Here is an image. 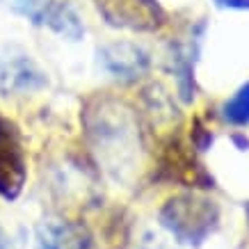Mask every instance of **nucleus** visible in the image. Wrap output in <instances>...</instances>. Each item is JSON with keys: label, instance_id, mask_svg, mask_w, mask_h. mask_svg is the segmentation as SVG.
I'll list each match as a JSON object with an SVG mask.
<instances>
[{"label": "nucleus", "instance_id": "1", "mask_svg": "<svg viewBox=\"0 0 249 249\" xmlns=\"http://www.w3.org/2000/svg\"><path fill=\"white\" fill-rule=\"evenodd\" d=\"M83 117L89 140L112 160V169H126V160L133 158L140 140L137 117L114 98H91Z\"/></svg>", "mask_w": 249, "mask_h": 249}, {"label": "nucleus", "instance_id": "2", "mask_svg": "<svg viewBox=\"0 0 249 249\" xmlns=\"http://www.w3.org/2000/svg\"><path fill=\"white\" fill-rule=\"evenodd\" d=\"M160 224L178 242L199 247L219 227V206L201 195H176L160 208Z\"/></svg>", "mask_w": 249, "mask_h": 249}, {"label": "nucleus", "instance_id": "3", "mask_svg": "<svg viewBox=\"0 0 249 249\" xmlns=\"http://www.w3.org/2000/svg\"><path fill=\"white\" fill-rule=\"evenodd\" d=\"M107 25L133 32H153L167 23V12L158 0H91Z\"/></svg>", "mask_w": 249, "mask_h": 249}, {"label": "nucleus", "instance_id": "4", "mask_svg": "<svg viewBox=\"0 0 249 249\" xmlns=\"http://www.w3.org/2000/svg\"><path fill=\"white\" fill-rule=\"evenodd\" d=\"M28 181V165L21 130L12 119L0 114V196L14 201Z\"/></svg>", "mask_w": 249, "mask_h": 249}, {"label": "nucleus", "instance_id": "5", "mask_svg": "<svg viewBox=\"0 0 249 249\" xmlns=\"http://www.w3.org/2000/svg\"><path fill=\"white\" fill-rule=\"evenodd\" d=\"M158 178L183 183L188 188H213V176L196 160L195 151L178 137L169 135L160 151Z\"/></svg>", "mask_w": 249, "mask_h": 249}, {"label": "nucleus", "instance_id": "6", "mask_svg": "<svg viewBox=\"0 0 249 249\" xmlns=\"http://www.w3.org/2000/svg\"><path fill=\"white\" fill-rule=\"evenodd\" d=\"M98 62L119 83H135L149 71L151 57L142 46L130 41H114L98 51Z\"/></svg>", "mask_w": 249, "mask_h": 249}, {"label": "nucleus", "instance_id": "7", "mask_svg": "<svg viewBox=\"0 0 249 249\" xmlns=\"http://www.w3.org/2000/svg\"><path fill=\"white\" fill-rule=\"evenodd\" d=\"M201 32H204V23L192 28L188 37L174 39L172 48H169V69H172L176 85H178V94L185 103L195 101V64L196 55H199V46H201Z\"/></svg>", "mask_w": 249, "mask_h": 249}, {"label": "nucleus", "instance_id": "8", "mask_svg": "<svg viewBox=\"0 0 249 249\" xmlns=\"http://www.w3.org/2000/svg\"><path fill=\"white\" fill-rule=\"evenodd\" d=\"M46 73L28 57V55H12L0 60V91L5 96H18L30 91L44 89Z\"/></svg>", "mask_w": 249, "mask_h": 249}, {"label": "nucleus", "instance_id": "9", "mask_svg": "<svg viewBox=\"0 0 249 249\" xmlns=\"http://www.w3.org/2000/svg\"><path fill=\"white\" fill-rule=\"evenodd\" d=\"M89 238L78 224L69 222H44L37 229V249H87Z\"/></svg>", "mask_w": 249, "mask_h": 249}, {"label": "nucleus", "instance_id": "10", "mask_svg": "<svg viewBox=\"0 0 249 249\" xmlns=\"http://www.w3.org/2000/svg\"><path fill=\"white\" fill-rule=\"evenodd\" d=\"M41 25H48L53 32L67 37L69 41H80L85 37L83 18L69 0H48L41 16Z\"/></svg>", "mask_w": 249, "mask_h": 249}, {"label": "nucleus", "instance_id": "11", "mask_svg": "<svg viewBox=\"0 0 249 249\" xmlns=\"http://www.w3.org/2000/svg\"><path fill=\"white\" fill-rule=\"evenodd\" d=\"M144 94V110H146V117L151 121V128H158V126H172L174 121L181 119V114L174 106V98L169 96V91L160 85H151L142 91Z\"/></svg>", "mask_w": 249, "mask_h": 249}, {"label": "nucleus", "instance_id": "12", "mask_svg": "<svg viewBox=\"0 0 249 249\" xmlns=\"http://www.w3.org/2000/svg\"><path fill=\"white\" fill-rule=\"evenodd\" d=\"M222 119L233 126H249V83H245L224 106L219 107Z\"/></svg>", "mask_w": 249, "mask_h": 249}, {"label": "nucleus", "instance_id": "13", "mask_svg": "<svg viewBox=\"0 0 249 249\" xmlns=\"http://www.w3.org/2000/svg\"><path fill=\"white\" fill-rule=\"evenodd\" d=\"M46 5H48V0H12V9L16 14L25 16L35 25H41V16H44Z\"/></svg>", "mask_w": 249, "mask_h": 249}, {"label": "nucleus", "instance_id": "14", "mask_svg": "<svg viewBox=\"0 0 249 249\" xmlns=\"http://www.w3.org/2000/svg\"><path fill=\"white\" fill-rule=\"evenodd\" d=\"M190 140H192V146L196 151H208V146L213 144V133L206 128L201 121L196 119L192 124V133H190Z\"/></svg>", "mask_w": 249, "mask_h": 249}, {"label": "nucleus", "instance_id": "15", "mask_svg": "<svg viewBox=\"0 0 249 249\" xmlns=\"http://www.w3.org/2000/svg\"><path fill=\"white\" fill-rule=\"evenodd\" d=\"M137 249H172V247H169L165 240L156 238V235H144V240L140 242Z\"/></svg>", "mask_w": 249, "mask_h": 249}, {"label": "nucleus", "instance_id": "16", "mask_svg": "<svg viewBox=\"0 0 249 249\" xmlns=\"http://www.w3.org/2000/svg\"><path fill=\"white\" fill-rule=\"evenodd\" d=\"M219 7L229 9H249V0H215Z\"/></svg>", "mask_w": 249, "mask_h": 249}, {"label": "nucleus", "instance_id": "17", "mask_svg": "<svg viewBox=\"0 0 249 249\" xmlns=\"http://www.w3.org/2000/svg\"><path fill=\"white\" fill-rule=\"evenodd\" d=\"M0 249H9L7 235H5V231H2V229H0Z\"/></svg>", "mask_w": 249, "mask_h": 249}]
</instances>
